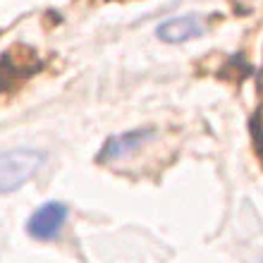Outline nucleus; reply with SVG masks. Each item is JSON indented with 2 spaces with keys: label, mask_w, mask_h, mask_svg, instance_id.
Listing matches in <instances>:
<instances>
[{
  "label": "nucleus",
  "mask_w": 263,
  "mask_h": 263,
  "mask_svg": "<svg viewBox=\"0 0 263 263\" xmlns=\"http://www.w3.org/2000/svg\"><path fill=\"white\" fill-rule=\"evenodd\" d=\"M46 163V156L36 148H12L0 153V194L17 192L34 177Z\"/></svg>",
  "instance_id": "nucleus-1"
},
{
  "label": "nucleus",
  "mask_w": 263,
  "mask_h": 263,
  "mask_svg": "<svg viewBox=\"0 0 263 263\" xmlns=\"http://www.w3.org/2000/svg\"><path fill=\"white\" fill-rule=\"evenodd\" d=\"M69 215V208L63 201H48L29 215L27 220V235L36 242H50L60 235Z\"/></svg>",
  "instance_id": "nucleus-2"
},
{
  "label": "nucleus",
  "mask_w": 263,
  "mask_h": 263,
  "mask_svg": "<svg viewBox=\"0 0 263 263\" xmlns=\"http://www.w3.org/2000/svg\"><path fill=\"white\" fill-rule=\"evenodd\" d=\"M201 31H203V22L196 14H182V17H173V20L163 22L156 34H158L160 41L182 43L189 41V39H196Z\"/></svg>",
  "instance_id": "nucleus-3"
},
{
  "label": "nucleus",
  "mask_w": 263,
  "mask_h": 263,
  "mask_svg": "<svg viewBox=\"0 0 263 263\" xmlns=\"http://www.w3.org/2000/svg\"><path fill=\"white\" fill-rule=\"evenodd\" d=\"M153 134L146 129H139V132H125V134H120V137H112L108 144H105L103 153H101V158L103 160H115V158H122L127 153L137 151L139 146L148 141Z\"/></svg>",
  "instance_id": "nucleus-4"
},
{
  "label": "nucleus",
  "mask_w": 263,
  "mask_h": 263,
  "mask_svg": "<svg viewBox=\"0 0 263 263\" xmlns=\"http://www.w3.org/2000/svg\"><path fill=\"white\" fill-rule=\"evenodd\" d=\"M261 263H263V261H261Z\"/></svg>",
  "instance_id": "nucleus-5"
}]
</instances>
